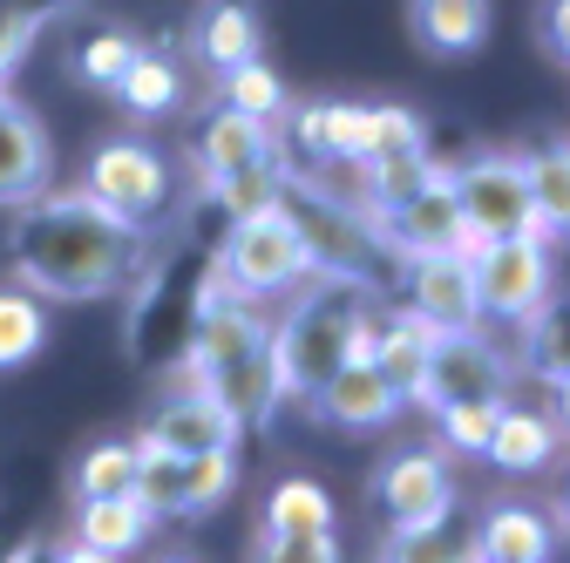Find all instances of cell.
<instances>
[{
  "label": "cell",
  "instance_id": "cell-1",
  "mask_svg": "<svg viewBox=\"0 0 570 563\" xmlns=\"http://www.w3.org/2000/svg\"><path fill=\"white\" fill-rule=\"evenodd\" d=\"M136 251H142L136 225L109 218L89 190H35L28 204H14L8 258L35 299H68V306L109 299L129 278Z\"/></svg>",
  "mask_w": 570,
  "mask_h": 563
},
{
  "label": "cell",
  "instance_id": "cell-2",
  "mask_svg": "<svg viewBox=\"0 0 570 563\" xmlns=\"http://www.w3.org/2000/svg\"><path fill=\"white\" fill-rule=\"evenodd\" d=\"M353 354H374V319H367L361 293L340 286V278H320V286L272 326V360H278L285 394H313Z\"/></svg>",
  "mask_w": 570,
  "mask_h": 563
},
{
  "label": "cell",
  "instance_id": "cell-3",
  "mask_svg": "<svg viewBox=\"0 0 570 563\" xmlns=\"http://www.w3.org/2000/svg\"><path fill=\"white\" fill-rule=\"evenodd\" d=\"M210 299H225L218 258H210L204 245H170L150 271H142V286L129 299V354L142 367L177 360L184 339H190V326H197V313Z\"/></svg>",
  "mask_w": 570,
  "mask_h": 563
},
{
  "label": "cell",
  "instance_id": "cell-4",
  "mask_svg": "<svg viewBox=\"0 0 570 563\" xmlns=\"http://www.w3.org/2000/svg\"><path fill=\"white\" fill-rule=\"evenodd\" d=\"M278 204H285V218L299 225L306 258H313L320 278H340V286H353V293H367V286H381V278H387V265H381L387 245L374 238V225L361 218V210H346V204L306 190L299 177H285Z\"/></svg>",
  "mask_w": 570,
  "mask_h": 563
},
{
  "label": "cell",
  "instance_id": "cell-5",
  "mask_svg": "<svg viewBox=\"0 0 570 563\" xmlns=\"http://www.w3.org/2000/svg\"><path fill=\"white\" fill-rule=\"evenodd\" d=\"M210 258H218L225 293H238V299H272L285 286H299V278H313L306 238H299L293 218H285V204L258 210V218H238Z\"/></svg>",
  "mask_w": 570,
  "mask_h": 563
},
{
  "label": "cell",
  "instance_id": "cell-6",
  "mask_svg": "<svg viewBox=\"0 0 570 563\" xmlns=\"http://www.w3.org/2000/svg\"><path fill=\"white\" fill-rule=\"evenodd\" d=\"M503 387H510L503 346H489L475 326H462V333H435V339H428V360L407 381L401 407H428V414H435L449 401H503Z\"/></svg>",
  "mask_w": 570,
  "mask_h": 563
},
{
  "label": "cell",
  "instance_id": "cell-7",
  "mask_svg": "<svg viewBox=\"0 0 570 563\" xmlns=\"http://www.w3.org/2000/svg\"><path fill=\"white\" fill-rule=\"evenodd\" d=\"M374 238L387 245V258H421V251H455V258H475L489 238L462 218V204H455V184H449V170H435L414 197H401V204H381L374 210Z\"/></svg>",
  "mask_w": 570,
  "mask_h": 563
},
{
  "label": "cell",
  "instance_id": "cell-8",
  "mask_svg": "<svg viewBox=\"0 0 570 563\" xmlns=\"http://www.w3.org/2000/svg\"><path fill=\"white\" fill-rule=\"evenodd\" d=\"M82 190L109 210V218H122V225L142 231L150 218H164V204H170V164H164L150 144L122 136V144H102V150L89 157Z\"/></svg>",
  "mask_w": 570,
  "mask_h": 563
},
{
  "label": "cell",
  "instance_id": "cell-9",
  "mask_svg": "<svg viewBox=\"0 0 570 563\" xmlns=\"http://www.w3.org/2000/svg\"><path fill=\"white\" fill-rule=\"evenodd\" d=\"M550 238L517 231V238H489L475 251V313L482 319H523L550 299Z\"/></svg>",
  "mask_w": 570,
  "mask_h": 563
},
{
  "label": "cell",
  "instance_id": "cell-10",
  "mask_svg": "<svg viewBox=\"0 0 570 563\" xmlns=\"http://www.w3.org/2000/svg\"><path fill=\"white\" fill-rule=\"evenodd\" d=\"M449 184H455L462 218H469L482 238H517V231H537V238H543L517 157H469L462 170H449Z\"/></svg>",
  "mask_w": 570,
  "mask_h": 563
},
{
  "label": "cell",
  "instance_id": "cell-11",
  "mask_svg": "<svg viewBox=\"0 0 570 563\" xmlns=\"http://www.w3.org/2000/svg\"><path fill=\"white\" fill-rule=\"evenodd\" d=\"M313 414L326 421V428H346V435H367V428H387L394 421V407H401V387L381 374V360L374 354H353V360H340L313 394Z\"/></svg>",
  "mask_w": 570,
  "mask_h": 563
},
{
  "label": "cell",
  "instance_id": "cell-12",
  "mask_svg": "<svg viewBox=\"0 0 570 563\" xmlns=\"http://www.w3.org/2000/svg\"><path fill=\"white\" fill-rule=\"evenodd\" d=\"M374 496H381L394 530H414V523H435V516L455 510V482H449V462L435 448H401L374 475Z\"/></svg>",
  "mask_w": 570,
  "mask_h": 563
},
{
  "label": "cell",
  "instance_id": "cell-13",
  "mask_svg": "<svg viewBox=\"0 0 570 563\" xmlns=\"http://www.w3.org/2000/svg\"><path fill=\"white\" fill-rule=\"evenodd\" d=\"M407 313H421L435 333H462L475 326V258L455 251H421L407 258Z\"/></svg>",
  "mask_w": 570,
  "mask_h": 563
},
{
  "label": "cell",
  "instance_id": "cell-14",
  "mask_svg": "<svg viewBox=\"0 0 570 563\" xmlns=\"http://www.w3.org/2000/svg\"><path fill=\"white\" fill-rule=\"evenodd\" d=\"M48 170H55V150L41 116L0 89V204H28L35 190H48Z\"/></svg>",
  "mask_w": 570,
  "mask_h": 563
},
{
  "label": "cell",
  "instance_id": "cell-15",
  "mask_svg": "<svg viewBox=\"0 0 570 563\" xmlns=\"http://www.w3.org/2000/svg\"><path fill=\"white\" fill-rule=\"evenodd\" d=\"M136 442H150V448H170V455H210V448H232L238 442V421L210 401L204 387L184 381V394H170L157 414H150V428H142Z\"/></svg>",
  "mask_w": 570,
  "mask_h": 563
},
{
  "label": "cell",
  "instance_id": "cell-16",
  "mask_svg": "<svg viewBox=\"0 0 570 563\" xmlns=\"http://www.w3.org/2000/svg\"><path fill=\"white\" fill-rule=\"evenodd\" d=\"M190 387H204L210 401H218V407L238 421V428H258V421H272V407L285 401V381H278V360H272V339L252 346V354H238V360H225V367L197 374Z\"/></svg>",
  "mask_w": 570,
  "mask_h": 563
},
{
  "label": "cell",
  "instance_id": "cell-17",
  "mask_svg": "<svg viewBox=\"0 0 570 563\" xmlns=\"http://www.w3.org/2000/svg\"><path fill=\"white\" fill-rule=\"evenodd\" d=\"M258 157H278V136L265 116H245V109H218V116H204L197 136H190V164H197V184L210 190L225 170L238 164H258Z\"/></svg>",
  "mask_w": 570,
  "mask_h": 563
},
{
  "label": "cell",
  "instance_id": "cell-18",
  "mask_svg": "<svg viewBox=\"0 0 570 563\" xmlns=\"http://www.w3.org/2000/svg\"><path fill=\"white\" fill-rule=\"evenodd\" d=\"M293 136H299L306 157H367L374 109H361V102H306L293 116Z\"/></svg>",
  "mask_w": 570,
  "mask_h": 563
},
{
  "label": "cell",
  "instance_id": "cell-19",
  "mask_svg": "<svg viewBox=\"0 0 570 563\" xmlns=\"http://www.w3.org/2000/svg\"><path fill=\"white\" fill-rule=\"evenodd\" d=\"M407 28L428 55H469L489 34V0H407Z\"/></svg>",
  "mask_w": 570,
  "mask_h": 563
},
{
  "label": "cell",
  "instance_id": "cell-20",
  "mask_svg": "<svg viewBox=\"0 0 570 563\" xmlns=\"http://www.w3.org/2000/svg\"><path fill=\"white\" fill-rule=\"evenodd\" d=\"M475 550L482 563H550V516H537L530 503H503L475 523Z\"/></svg>",
  "mask_w": 570,
  "mask_h": 563
},
{
  "label": "cell",
  "instance_id": "cell-21",
  "mask_svg": "<svg viewBox=\"0 0 570 563\" xmlns=\"http://www.w3.org/2000/svg\"><path fill=\"white\" fill-rule=\"evenodd\" d=\"M482 455L503 475H537L557 455V428H550L543 414H530V407H495V428H489Z\"/></svg>",
  "mask_w": 570,
  "mask_h": 563
},
{
  "label": "cell",
  "instance_id": "cell-22",
  "mask_svg": "<svg viewBox=\"0 0 570 563\" xmlns=\"http://www.w3.org/2000/svg\"><path fill=\"white\" fill-rule=\"evenodd\" d=\"M381 563H482V550H475V523L449 510V516H435V523L394 530V543H387Z\"/></svg>",
  "mask_w": 570,
  "mask_h": 563
},
{
  "label": "cell",
  "instance_id": "cell-23",
  "mask_svg": "<svg viewBox=\"0 0 570 563\" xmlns=\"http://www.w3.org/2000/svg\"><path fill=\"white\" fill-rule=\"evenodd\" d=\"M190 48L204 68H232L245 55H258V14L245 0H218V8H204L197 28H190Z\"/></svg>",
  "mask_w": 570,
  "mask_h": 563
},
{
  "label": "cell",
  "instance_id": "cell-24",
  "mask_svg": "<svg viewBox=\"0 0 570 563\" xmlns=\"http://www.w3.org/2000/svg\"><path fill=\"white\" fill-rule=\"evenodd\" d=\"M523 190H530V204H537L543 238H563V225H570V150L550 144V150L523 157Z\"/></svg>",
  "mask_w": 570,
  "mask_h": 563
},
{
  "label": "cell",
  "instance_id": "cell-25",
  "mask_svg": "<svg viewBox=\"0 0 570 563\" xmlns=\"http://www.w3.org/2000/svg\"><path fill=\"white\" fill-rule=\"evenodd\" d=\"M76 536L109 550V556H122V550H136L142 536H150V510H142L136 496H96V503H82Z\"/></svg>",
  "mask_w": 570,
  "mask_h": 563
},
{
  "label": "cell",
  "instance_id": "cell-26",
  "mask_svg": "<svg viewBox=\"0 0 570 563\" xmlns=\"http://www.w3.org/2000/svg\"><path fill=\"white\" fill-rule=\"evenodd\" d=\"M278 190H285V164H278V157L238 164V170H225L218 184H210V197H218V210H225L232 225H238V218H258V210H272Z\"/></svg>",
  "mask_w": 570,
  "mask_h": 563
},
{
  "label": "cell",
  "instance_id": "cell-27",
  "mask_svg": "<svg viewBox=\"0 0 570 563\" xmlns=\"http://www.w3.org/2000/svg\"><path fill=\"white\" fill-rule=\"evenodd\" d=\"M523 326V367L550 381V394H563V374H570V333H563V306L543 299L537 313L517 319Z\"/></svg>",
  "mask_w": 570,
  "mask_h": 563
},
{
  "label": "cell",
  "instance_id": "cell-28",
  "mask_svg": "<svg viewBox=\"0 0 570 563\" xmlns=\"http://www.w3.org/2000/svg\"><path fill=\"white\" fill-rule=\"evenodd\" d=\"M428 339H435V326H428L421 313H394L387 326H374V360H381V374L407 394V381L421 374V360H428Z\"/></svg>",
  "mask_w": 570,
  "mask_h": 563
},
{
  "label": "cell",
  "instance_id": "cell-29",
  "mask_svg": "<svg viewBox=\"0 0 570 563\" xmlns=\"http://www.w3.org/2000/svg\"><path fill=\"white\" fill-rule=\"evenodd\" d=\"M116 96H122V109H136V116H164V109H177L184 82H177V68H170L164 55L136 48V55H129V68L116 76Z\"/></svg>",
  "mask_w": 570,
  "mask_h": 563
},
{
  "label": "cell",
  "instance_id": "cell-30",
  "mask_svg": "<svg viewBox=\"0 0 570 563\" xmlns=\"http://www.w3.org/2000/svg\"><path fill=\"white\" fill-rule=\"evenodd\" d=\"M41 339H48V313L28 286H8L0 293V374L8 367H28L41 354Z\"/></svg>",
  "mask_w": 570,
  "mask_h": 563
},
{
  "label": "cell",
  "instance_id": "cell-31",
  "mask_svg": "<svg viewBox=\"0 0 570 563\" xmlns=\"http://www.w3.org/2000/svg\"><path fill=\"white\" fill-rule=\"evenodd\" d=\"M96 496H136V448L129 442H96L76 462V503H96Z\"/></svg>",
  "mask_w": 570,
  "mask_h": 563
},
{
  "label": "cell",
  "instance_id": "cell-32",
  "mask_svg": "<svg viewBox=\"0 0 570 563\" xmlns=\"http://www.w3.org/2000/svg\"><path fill=\"white\" fill-rule=\"evenodd\" d=\"M265 530H333V496L306 475L278 482L272 503H265Z\"/></svg>",
  "mask_w": 570,
  "mask_h": 563
},
{
  "label": "cell",
  "instance_id": "cell-33",
  "mask_svg": "<svg viewBox=\"0 0 570 563\" xmlns=\"http://www.w3.org/2000/svg\"><path fill=\"white\" fill-rule=\"evenodd\" d=\"M225 109H245V116H265V122H272V116L285 109V82L272 76L258 55H245V61L225 68Z\"/></svg>",
  "mask_w": 570,
  "mask_h": 563
},
{
  "label": "cell",
  "instance_id": "cell-34",
  "mask_svg": "<svg viewBox=\"0 0 570 563\" xmlns=\"http://www.w3.org/2000/svg\"><path fill=\"white\" fill-rule=\"evenodd\" d=\"M428 177H435V164H428V150L414 144V150H387V157H367V184H374V210L381 204H401V197H414ZM367 210V218H374Z\"/></svg>",
  "mask_w": 570,
  "mask_h": 563
},
{
  "label": "cell",
  "instance_id": "cell-35",
  "mask_svg": "<svg viewBox=\"0 0 570 563\" xmlns=\"http://www.w3.org/2000/svg\"><path fill=\"white\" fill-rule=\"evenodd\" d=\"M232 482H238L232 448L184 455V516H190V510H210V503H225V496H232Z\"/></svg>",
  "mask_w": 570,
  "mask_h": 563
},
{
  "label": "cell",
  "instance_id": "cell-36",
  "mask_svg": "<svg viewBox=\"0 0 570 563\" xmlns=\"http://www.w3.org/2000/svg\"><path fill=\"white\" fill-rule=\"evenodd\" d=\"M129 55H136V41H129L122 28H102V34H89V41L76 48V76H82L89 89H116V76L129 68Z\"/></svg>",
  "mask_w": 570,
  "mask_h": 563
},
{
  "label": "cell",
  "instance_id": "cell-37",
  "mask_svg": "<svg viewBox=\"0 0 570 563\" xmlns=\"http://www.w3.org/2000/svg\"><path fill=\"white\" fill-rule=\"evenodd\" d=\"M258 563H340L333 530H265Z\"/></svg>",
  "mask_w": 570,
  "mask_h": 563
},
{
  "label": "cell",
  "instance_id": "cell-38",
  "mask_svg": "<svg viewBox=\"0 0 570 563\" xmlns=\"http://www.w3.org/2000/svg\"><path fill=\"white\" fill-rule=\"evenodd\" d=\"M495 407H503V401H449V407H435L449 448L482 455V442H489V428H495Z\"/></svg>",
  "mask_w": 570,
  "mask_h": 563
},
{
  "label": "cell",
  "instance_id": "cell-39",
  "mask_svg": "<svg viewBox=\"0 0 570 563\" xmlns=\"http://www.w3.org/2000/svg\"><path fill=\"white\" fill-rule=\"evenodd\" d=\"M414 144H421V116L414 109H374V144H367V157L414 150Z\"/></svg>",
  "mask_w": 570,
  "mask_h": 563
},
{
  "label": "cell",
  "instance_id": "cell-40",
  "mask_svg": "<svg viewBox=\"0 0 570 563\" xmlns=\"http://www.w3.org/2000/svg\"><path fill=\"white\" fill-rule=\"evenodd\" d=\"M543 55L557 68L570 61V0H543Z\"/></svg>",
  "mask_w": 570,
  "mask_h": 563
},
{
  "label": "cell",
  "instance_id": "cell-41",
  "mask_svg": "<svg viewBox=\"0 0 570 563\" xmlns=\"http://www.w3.org/2000/svg\"><path fill=\"white\" fill-rule=\"evenodd\" d=\"M48 563H116V556H109V550H96V543H82V536H76V543H61V550H48Z\"/></svg>",
  "mask_w": 570,
  "mask_h": 563
},
{
  "label": "cell",
  "instance_id": "cell-42",
  "mask_svg": "<svg viewBox=\"0 0 570 563\" xmlns=\"http://www.w3.org/2000/svg\"><path fill=\"white\" fill-rule=\"evenodd\" d=\"M170 563H190V556H170Z\"/></svg>",
  "mask_w": 570,
  "mask_h": 563
}]
</instances>
